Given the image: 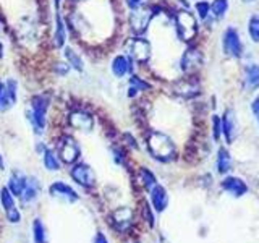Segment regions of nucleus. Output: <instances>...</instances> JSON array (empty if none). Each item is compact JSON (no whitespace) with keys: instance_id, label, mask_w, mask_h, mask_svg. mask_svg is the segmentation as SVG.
I'll use <instances>...</instances> for the list:
<instances>
[{"instance_id":"obj_1","label":"nucleus","mask_w":259,"mask_h":243,"mask_svg":"<svg viewBox=\"0 0 259 243\" xmlns=\"http://www.w3.org/2000/svg\"><path fill=\"white\" fill-rule=\"evenodd\" d=\"M148 149L154 159L170 162L177 157V148L170 138L160 132H152L148 138Z\"/></svg>"},{"instance_id":"obj_2","label":"nucleus","mask_w":259,"mask_h":243,"mask_svg":"<svg viewBox=\"0 0 259 243\" xmlns=\"http://www.w3.org/2000/svg\"><path fill=\"white\" fill-rule=\"evenodd\" d=\"M47 109H49V99L46 94H37L32 97L31 101V110L28 112L29 122L32 125V130L36 132V135H42L44 128L47 125Z\"/></svg>"},{"instance_id":"obj_3","label":"nucleus","mask_w":259,"mask_h":243,"mask_svg":"<svg viewBox=\"0 0 259 243\" xmlns=\"http://www.w3.org/2000/svg\"><path fill=\"white\" fill-rule=\"evenodd\" d=\"M175 29L177 34L183 43H190L198 34V21L194 18V15L188 10L178 12L175 16Z\"/></svg>"},{"instance_id":"obj_4","label":"nucleus","mask_w":259,"mask_h":243,"mask_svg":"<svg viewBox=\"0 0 259 243\" xmlns=\"http://www.w3.org/2000/svg\"><path fill=\"white\" fill-rule=\"evenodd\" d=\"M152 16H154V8L151 7H140L136 10H132V13H130V26H132V31L136 36L144 34Z\"/></svg>"},{"instance_id":"obj_5","label":"nucleus","mask_w":259,"mask_h":243,"mask_svg":"<svg viewBox=\"0 0 259 243\" xmlns=\"http://www.w3.org/2000/svg\"><path fill=\"white\" fill-rule=\"evenodd\" d=\"M126 51L130 59L136 60L138 63H146L151 59V44L144 37L136 36L126 43Z\"/></svg>"},{"instance_id":"obj_6","label":"nucleus","mask_w":259,"mask_h":243,"mask_svg":"<svg viewBox=\"0 0 259 243\" xmlns=\"http://www.w3.org/2000/svg\"><path fill=\"white\" fill-rule=\"evenodd\" d=\"M57 154H59L65 164H73V162H76L79 159L81 149L78 143L73 140L71 136L67 135L59 141V144H57Z\"/></svg>"},{"instance_id":"obj_7","label":"nucleus","mask_w":259,"mask_h":243,"mask_svg":"<svg viewBox=\"0 0 259 243\" xmlns=\"http://www.w3.org/2000/svg\"><path fill=\"white\" fill-rule=\"evenodd\" d=\"M70 175L78 185L84 186V188H91V186L96 185V174L91 169V166H88V164L73 166L70 170Z\"/></svg>"},{"instance_id":"obj_8","label":"nucleus","mask_w":259,"mask_h":243,"mask_svg":"<svg viewBox=\"0 0 259 243\" xmlns=\"http://www.w3.org/2000/svg\"><path fill=\"white\" fill-rule=\"evenodd\" d=\"M222 46H224V52L229 57H235V59H238V57H241V54H243V44L240 40L238 31L235 28H229L224 32Z\"/></svg>"},{"instance_id":"obj_9","label":"nucleus","mask_w":259,"mask_h":243,"mask_svg":"<svg viewBox=\"0 0 259 243\" xmlns=\"http://www.w3.org/2000/svg\"><path fill=\"white\" fill-rule=\"evenodd\" d=\"M49 193H51L52 198L65 201V202H76L79 199L78 193L73 190L70 185L63 183V182H55V183H52L51 186H49Z\"/></svg>"},{"instance_id":"obj_10","label":"nucleus","mask_w":259,"mask_h":243,"mask_svg":"<svg viewBox=\"0 0 259 243\" xmlns=\"http://www.w3.org/2000/svg\"><path fill=\"white\" fill-rule=\"evenodd\" d=\"M0 201H2V206L5 209V214H7V219L8 222L12 224H18L20 219H21V214L20 211L16 209V205H15V199H13V194L10 193V190L4 186L2 190H0Z\"/></svg>"},{"instance_id":"obj_11","label":"nucleus","mask_w":259,"mask_h":243,"mask_svg":"<svg viewBox=\"0 0 259 243\" xmlns=\"http://www.w3.org/2000/svg\"><path fill=\"white\" fill-rule=\"evenodd\" d=\"M112 224L118 232H126L133 224V211L126 206H120L112 211Z\"/></svg>"},{"instance_id":"obj_12","label":"nucleus","mask_w":259,"mask_h":243,"mask_svg":"<svg viewBox=\"0 0 259 243\" xmlns=\"http://www.w3.org/2000/svg\"><path fill=\"white\" fill-rule=\"evenodd\" d=\"M201 65H202V54L198 51V49H193V47L186 49L182 57V62H180V67L186 75L194 73Z\"/></svg>"},{"instance_id":"obj_13","label":"nucleus","mask_w":259,"mask_h":243,"mask_svg":"<svg viewBox=\"0 0 259 243\" xmlns=\"http://www.w3.org/2000/svg\"><path fill=\"white\" fill-rule=\"evenodd\" d=\"M70 125L78 132H91L94 128V118L86 110H73L70 113Z\"/></svg>"},{"instance_id":"obj_14","label":"nucleus","mask_w":259,"mask_h":243,"mask_svg":"<svg viewBox=\"0 0 259 243\" xmlns=\"http://www.w3.org/2000/svg\"><path fill=\"white\" fill-rule=\"evenodd\" d=\"M174 89L177 94H180L182 97H193L199 94V83L194 76H186L178 79L174 85Z\"/></svg>"},{"instance_id":"obj_15","label":"nucleus","mask_w":259,"mask_h":243,"mask_svg":"<svg viewBox=\"0 0 259 243\" xmlns=\"http://www.w3.org/2000/svg\"><path fill=\"white\" fill-rule=\"evenodd\" d=\"M110 71L115 78H123L126 75L133 71V65H132V59L128 55H117L113 57V60L110 63Z\"/></svg>"},{"instance_id":"obj_16","label":"nucleus","mask_w":259,"mask_h":243,"mask_svg":"<svg viewBox=\"0 0 259 243\" xmlns=\"http://www.w3.org/2000/svg\"><path fill=\"white\" fill-rule=\"evenodd\" d=\"M149 191H151V202H152L154 209H156L157 213H162V211H164L168 205L167 190L162 185H154Z\"/></svg>"},{"instance_id":"obj_17","label":"nucleus","mask_w":259,"mask_h":243,"mask_svg":"<svg viewBox=\"0 0 259 243\" xmlns=\"http://www.w3.org/2000/svg\"><path fill=\"white\" fill-rule=\"evenodd\" d=\"M39 193H40V183H39V180H37L36 177H28L26 178V185H24V190L21 193L20 199L23 202H32V201L37 199Z\"/></svg>"},{"instance_id":"obj_18","label":"nucleus","mask_w":259,"mask_h":243,"mask_svg":"<svg viewBox=\"0 0 259 243\" xmlns=\"http://www.w3.org/2000/svg\"><path fill=\"white\" fill-rule=\"evenodd\" d=\"M222 188L225 191L232 193L233 196H237V198L243 196V194L248 191L246 183L243 182L241 178H238V177H227L225 180L222 182Z\"/></svg>"},{"instance_id":"obj_19","label":"nucleus","mask_w":259,"mask_h":243,"mask_svg":"<svg viewBox=\"0 0 259 243\" xmlns=\"http://www.w3.org/2000/svg\"><path fill=\"white\" fill-rule=\"evenodd\" d=\"M222 132L225 135V140L227 143H232L235 135H237V118H235V113L232 110H227L224 113V118H222Z\"/></svg>"},{"instance_id":"obj_20","label":"nucleus","mask_w":259,"mask_h":243,"mask_svg":"<svg viewBox=\"0 0 259 243\" xmlns=\"http://www.w3.org/2000/svg\"><path fill=\"white\" fill-rule=\"evenodd\" d=\"M26 175H23L21 172H18V170H15V172H12L10 178H8V186L7 188L10 190V193L13 194V196H21V193L24 190V185H26Z\"/></svg>"},{"instance_id":"obj_21","label":"nucleus","mask_w":259,"mask_h":243,"mask_svg":"<svg viewBox=\"0 0 259 243\" xmlns=\"http://www.w3.org/2000/svg\"><path fill=\"white\" fill-rule=\"evenodd\" d=\"M65 40H67V28H65V23L62 20L60 15L55 16V32H54V46L57 49H60L65 46Z\"/></svg>"},{"instance_id":"obj_22","label":"nucleus","mask_w":259,"mask_h":243,"mask_svg":"<svg viewBox=\"0 0 259 243\" xmlns=\"http://www.w3.org/2000/svg\"><path fill=\"white\" fill-rule=\"evenodd\" d=\"M232 167V157L227 149L221 148L217 152V172L219 174H227Z\"/></svg>"},{"instance_id":"obj_23","label":"nucleus","mask_w":259,"mask_h":243,"mask_svg":"<svg viewBox=\"0 0 259 243\" xmlns=\"http://www.w3.org/2000/svg\"><path fill=\"white\" fill-rule=\"evenodd\" d=\"M42 160H44V166L47 170H51V172H55V170H59L60 167V159H59V154H57L54 149H44V154H42Z\"/></svg>"},{"instance_id":"obj_24","label":"nucleus","mask_w":259,"mask_h":243,"mask_svg":"<svg viewBox=\"0 0 259 243\" xmlns=\"http://www.w3.org/2000/svg\"><path fill=\"white\" fill-rule=\"evenodd\" d=\"M65 59H67V62H68V65H70V68L76 70V71H83V68H84V62H83V59H81V57L78 55V52L73 51L71 47H67V49H65Z\"/></svg>"},{"instance_id":"obj_25","label":"nucleus","mask_w":259,"mask_h":243,"mask_svg":"<svg viewBox=\"0 0 259 243\" xmlns=\"http://www.w3.org/2000/svg\"><path fill=\"white\" fill-rule=\"evenodd\" d=\"M32 240L34 243H47L46 227L40 219H34V222H32Z\"/></svg>"},{"instance_id":"obj_26","label":"nucleus","mask_w":259,"mask_h":243,"mask_svg":"<svg viewBox=\"0 0 259 243\" xmlns=\"http://www.w3.org/2000/svg\"><path fill=\"white\" fill-rule=\"evenodd\" d=\"M245 76H246V85L249 89L259 88V67L257 65H249V67L245 70Z\"/></svg>"},{"instance_id":"obj_27","label":"nucleus","mask_w":259,"mask_h":243,"mask_svg":"<svg viewBox=\"0 0 259 243\" xmlns=\"http://www.w3.org/2000/svg\"><path fill=\"white\" fill-rule=\"evenodd\" d=\"M227 10H229V0H214L210 5V12L215 18H224Z\"/></svg>"},{"instance_id":"obj_28","label":"nucleus","mask_w":259,"mask_h":243,"mask_svg":"<svg viewBox=\"0 0 259 243\" xmlns=\"http://www.w3.org/2000/svg\"><path fill=\"white\" fill-rule=\"evenodd\" d=\"M140 177H141V183L146 190H151L154 185H157V180H156V177H154V174L151 172V170H148L146 167H143L140 170Z\"/></svg>"},{"instance_id":"obj_29","label":"nucleus","mask_w":259,"mask_h":243,"mask_svg":"<svg viewBox=\"0 0 259 243\" xmlns=\"http://www.w3.org/2000/svg\"><path fill=\"white\" fill-rule=\"evenodd\" d=\"M12 101L10 97H8V93H7V88H5V83L0 81V112H5L12 107Z\"/></svg>"},{"instance_id":"obj_30","label":"nucleus","mask_w":259,"mask_h":243,"mask_svg":"<svg viewBox=\"0 0 259 243\" xmlns=\"http://www.w3.org/2000/svg\"><path fill=\"white\" fill-rule=\"evenodd\" d=\"M248 31H249V36L254 43H259V15H253L249 20L248 24Z\"/></svg>"},{"instance_id":"obj_31","label":"nucleus","mask_w":259,"mask_h":243,"mask_svg":"<svg viewBox=\"0 0 259 243\" xmlns=\"http://www.w3.org/2000/svg\"><path fill=\"white\" fill-rule=\"evenodd\" d=\"M141 213H143V217H144V221L148 222V225L151 227V229H154V225H156V221H154V214H152V211L149 208L148 202H143V208H141Z\"/></svg>"},{"instance_id":"obj_32","label":"nucleus","mask_w":259,"mask_h":243,"mask_svg":"<svg viewBox=\"0 0 259 243\" xmlns=\"http://www.w3.org/2000/svg\"><path fill=\"white\" fill-rule=\"evenodd\" d=\"M130 86H133L135 89H138V91H146V89H149L151 85L149 83H146V81L140 76H132L130 78Z\"/></svg>"},{"instance_id":"obj_33","label":"nucleus","mask_w":259,"mask_h":243,"mask_svg":"<svg viewBox=\"0 0 259 243\" xmlns=\"http://www.w3.org/2000/svg\"><path fill=\"white\" fill-rule=\"evenodd\" d=\"M5 88H7V93H8V97H10L12 104L16 102V91H18V83H16L15 79H8L5 83Z\"/></svg>"},{"instance_id":"obj_34","label":"nucleus","mask_w":259,"mask_h":243,"mask_svg":"<svg viewBox=\"0 0 259 243\" xmlns=\"http://www.w3.org/2000/svg\"><path fill=\"white\" fill-rule=\"evenodd\" d=\"M196 12H198L201 20H207V16L210 13V5L207 2H198L196 4Z\"/></svg>"},{"instance_id":"obj_35","label":"nucleus","mask_w":259,"mask_h":243,"mask_svg":"<svg viewBox=\"0 0 259 243\" xmlns=\"http://www.w3.org/2000/svg\"><path fill=\"white\" fill-rule=\"evenodd\" d=\"M212 127H214V140H219V138H221V133H222V120H221V117H217V115L212 117Z\"/></svg>"},{"instance_id":"obj_36","label":"nucleus","mask_w":259,"mask_h":243,"mask_svg":"<svg viewBox=\"0 0 259 243\" xmlns=\"http://www.w3.org/2000/svg\"><path fill=\"white\" fill-rule=\"evenodd\" d=\"M125 2H126L128 8H132V10H136V8H140V7L144 5L146 0H125Z\"/></svg>"},{"instance_id":"obj_37","label":"nucleus","mask_w":259,"mask_h":243,"mask_svg":"<svg viewBox=\"0 0 259 243\" xmlns=\"http://www.w3.org/2000/svg\"><path fill=\"white\" fill-rule=\"evenodd\" d=\"M55 70H57V73H59V75H62V76H65L68 73V70H70V65L68 63H59L55 67Z\"/></svg>"},{"instance_id":"obj_38","label":"nucleus","mask_w":259,"mask_h":243,"mask_svg":"<svg viewBox=\"0 0 259 243\" xmlns=\"http://www.w3.org/2000/svg\"><path fill=\"white\" fill-rule=\"evenodd\" d=\"M94 243H109L107 238H105V235L102 232H97L96 237H94Z\"/></svg>"},{"instance_id":"obj_39","label":"nucleus","mask_w":259,"mask_h":243,"mask_svg":"<svg viewBox=\"0 0 259 243\" xmlns=\"http://www.w3.org/2000/svg\"><path fill=\"white\" fill-rule=\"evenodd\" d=\"M253 112H254V117H256L257 125H259V97H256L254 102H253Z\"/></svg>"},{"instance_id":"obj_40","label":"nucleus","mask_w":259,"mask_h":243,"mask_svg":"<svg viewBox=\"0 0 259 243\" xmlns=\"http://www.w3.org/2000/svg\"><path fill=\"white\" fill-rule=\"evenodd\" d=\"M5 169V164H4V157H2V152H0V170Z\"/></svg>"},{"instance_id":"obj_41","label":"nucleus","mask_w":259,"mask_h":243,"mask_svg":"<svg viewBox=\"0 0 259 243\" xmlns=\"http://www.w3.org/2000/svg\"><path fill=\"white\" fill-rule=\"evenodd\" d=\"M60 2H62V0H54V5H55V8H59V7H60Z\"/></svg>"},{"instance_id":"obj_42","label":"nucleus","mask_w":259,"mask_h":243,"mask_svg":"<svg viewBox=\"0 0 259 243\" xmlns=\"http://www.w3.org/2000/svg\"><path fill=\"white\" fill-rule=\"evenodd\" d=\"M2 55H4V54H2V46H0V59H2Z\"/></svg>"},{"instance_id":"obj_43","label":"nucleus","mask_w":259,"mask_h":243,"mask_svg":"<svg viewBox=\"0 0 259 243\" xmlns=\"http://www.w3.org/2000/svg\"><path fill=\"white\" fill-rule=\"evenodd\" d=\"M243 2H254V0H243Z\"/></svg>"},{"instance_id":"obj_44","label":"nucleus","mask_w":259,"mask_h":243,"mask_svg":"<svg viewBox=\"0 0 259 243\" xmlns=\"http://www.w3.org/2000/svg\"><path fill=\"white\" fill-rule=\"evenodd\" d=\"M73 2H84V0H73Z\"/></svg>"}]
</instances>
